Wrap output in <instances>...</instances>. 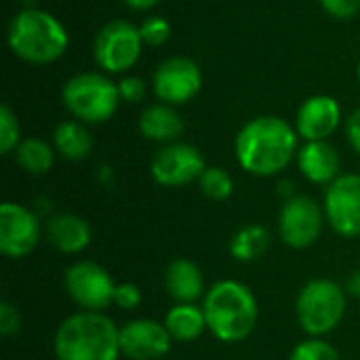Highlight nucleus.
I'll return each mask as SVG.
<instances>
[{"instance_id":"1","label":"nucleus","mask_w":360,"mask_h":360,"mask_svg":"<svg viewBox=\"0 0 360 360\" xmlns=\"http://www.w3.org/2000/svg\"><path fill=\"white\" fill-rule=\"evenodd\" d=\"M300 135L281 116L262 114L240 127L234 139V156L240 169L253 177L281 175L297 156Z\"/></svg>"},{"instance_id":"2","label":"nucleus","mask_w":360,"mask_h":360,"mask_svg":"<svg viewBox=\"0 0 360 360\" xmlns=\"http://www.w3.org/2000/svg\"><path fill=\"white\" fill-rule=\"evenodd\" d=\"M207 331L221 344H240L253 335L259 321L255 293L238 281L213 283L202 297Z\"/></svg>"},{"instance_id":"3","label":"nucleus","mask_w":360,"mask_h":360,"mask_svg":"<svg viewBox=\"0 0 360 360\" xmlns=\"http://www.w3.org/2000/svg\"><path fill=\"white\" fill-rule=\"evenodd\" d=\"M57 360H118L120 327L103 312H76L63 319L53 338Z\"/></svg>"},{"instance_id":"4","label":"nucleus","mask_w":360,"mask_h":360,"mask_svg":"<svg viewBox=\"0 0 360 360\" xmlns=\"http://www.w3.org/2000/svg\"><path fill=\"white\" fill-rule=\"evenodd\" d=\"M6 42L17 59L30 65H49L65 55L70 34L49 11L25 6L11 19Z\"/></svg>"},{"instance_id":"5","label":"nucleus","mask_w":360,"mask_h":360,"mask_svg":"<svg viewBox=\"0 0 360 360\" xmlns=\"http://www.w3.org/2000/svg\"><path fill=\"white\" fill-rule=\"evenodd\" d=\"M348 310V291L333 278L308 281L295 297V319L308 338L333 333Z\"/></svg>"},{"instance_id":"6","label":"nucleus","mask_w":360,"mask_h":360,"mask_svg":"<svg viewBox=\"0 0 360 360\" xmlns=\"http://www.w3.org/2000/svg\"><path fill=\"white\" fill-rule=\"evenodd\" d=\"M61 101L76 120L84 124H101L116 114L122 99L118 82L108 74L80 72L63 84Z\"/></svg>"},{"instance_id":"7","label":"nucleus","mask_w":360,"mask_h":360,"mask_svg":"<svg viewBox=\"0 0 360 360\" xmlns=\"http://www.w3.org/2000/svg\"><path fill=\"white\" fill-rule=\"evenodd\" d=\"M143 46L139 25L127 19H114L99 27L93 40V57L101 72L127 74L139 61Z\"/></svg>"},{"instance_id":"8","label":"nucleus","mask_w":360,"mask_h":360,"mask_svg":"<svg viewBox=\"0 0 360 360\" xmlns=\"http://www.w3.org/2000/svg\"><path fill=\"white\" fill-rule=\"evenodd\" d=\"M68 297L84 312H103L114 306L116 283L97 262H74L63 274Z\"/></svg>"},{"instance_id":"9","label":"nucleus","mask_w":360,"mask_h":360,"mask_svg":"<svg viewBox=\"0 0 360 360\" xmlns=\"http://www.w3.org/2000/svg\"><path fill=\"white\" fill-rule=\"evenodd\" d=\"M327 226L323 207L306 194H295L287 198L278 211V236L295 251L310 249L319 243Z\"/></svg>"},{"instance_id":"10","label":"nucleus","mask_w":360,"mask_h":360,"mask_svg":"<svg viewBox=\"0 0 360 360\" xmlns=\"http://www.w3.org/2000/svg\"><path fill=\"white\" fill-rule=\"evenodd\" d=\"M44 226L34 209L6 200L0 205V253L11 259H23L36 251Z\"/></svg>"},{"instance_id":"11","label":"nucleus","mask_w":360,"mask_h":360,"mask_svg":"<svg viewBox=\"0 0 360 360\" xmlns=\"http://www.w3.org/2000/svg\"><path fill=\"white\" fill-rule=\"evenodd\" d=\"M202 89L200 65L184 55H173L158 63L152 76V91L158 101L169 105H184L192 101Z\"/></svg>"},{"instance_id":"12","label":"nucleus","mask_w":360,"mask_h":360,"mask_svg":"<svg viewBox=\"0 0 360 360\" xmlns=\"http://www.w3.org/2000/svg\"><path fill=\"white\" fill-rule=\"evenodd\" d=\"M207 162L202 152L186 141H173L162 146L152 162L150 173L152 179L162 188H184L200 179Z\"/></svg>"},{"instance_id":"13","label":"nucleus","mask_w":360,"mask_h":360,"mask_svg":"<svg viewBox=\"0 0 360 360\" xmlns=\"http://www.w3.org/2000/svg\"><path fill=\"white\" fill-rule=\"evenodd\" d=\"M323 211L335 234L360 238V173H342L327 186Z\"/></svg>"},{"instance_id":"14","label":"nucleus","mask_w":360,"mask_h":360,"mask_svg":"<svg viewBox=\"0 0 360 360\" xmlns=\"http://www.w3.org/2000/svg\"><path fill=\"white\" fill-rule=\"evenodd\" d=\"M173 348L165 323L133 319L120 327V354L129 360H165Z\"/></svg>"},{"instance_id":"15","label":"nucleus","mask_w":360,"mask_h":360,"mask_svg":"<svg viewBox=\"0 0 360 360\" xmlns=\"http://www.w3.org/2000/svg\"><path fill=\"white\" fill-rule=\"evenodd\" d=\"M342 124V105L333 95L308 97L295 114V131L304 141H329Z\"/></svg>"},{"instance_id":"16","label":"nucleus","mask_w":360,"mask_h":360,"mask_svg":"<svg viewBox=\"0 0 360 360\" xmlns=\"http://www.w3.org/2000/svg\"><path fill=\"white\" fill-rule=\"evenodd\" d=\"M295 162L300 173L316 186H329L342 175V158L331 141H304Z\"/></svg>"},{"instance_id":"17","label":"nucleus","mask_w":360,"mask_h":360,"mask_svg":"<svg viewBox=\"0 0 360 360\" xmlns=\"http://www.w3.org/2000/svg\"><path fill=\"white\" fill-rule=\"evenodd\" d=\"M44 236L63 255H78L82 253L91 240L93 232L84 217L76 213H55L44 221Z\"/></svg>"},{"instance_id":"18","label":"nucleus","mask_w":360,"mask_h":360,"mask_svg":"<svg viewBox=\"0 0 360 360\" xmlns=\"http://www.w3.org/2000/svg\"><path fill=\"white\" fill-rule=\"evenodd\" d=\"M165 289L175 304H196L207 293L205 274L196 262L177 257L165 270Z\"/></svg>"},{"instance_id":"19","label":"nucleus","mask_w":360,"mask_h":360,"mask_svg":"<svg viewBox=\"0 0 360 360\" xmlns=\"http://www.w3.org/2000/svg\"><path fill=\"white\" fill-rule=\"evenodd\" d=\"M137 124H139V133L148 141H156L160 146L179 141V137L184 135V129H186V122H184L181 114L177 112V108L162 103V101L143 108Z\"/></svg>"},{"instance_id":"20","label":"nucleus","mask_w":360,"mask_h":360,"mask_svg":"<svg viewBox=\"0 0 360 360\" xmlns=\"http://www.w3.org/2000/svg\"><path fill=\"white\" fill-rule=\"evenodd\" d=\"M51 143L61 158H65L70 162H78L91 154L93 135L89 133L84 122L72 118V120H63L55 127Z\"/></svg>"},{"instance_id":"21","label":"nucleus","mask_w":360,"mask_h":360,"mask_svg":"<svg viewBox=\"0 0 360 360\" xmlns=\"http://www.w3.org/2000/svg\"><path fill=\"white\" fill-rule=\"evenodd\" d=\"M165 327L173 342L179 344H190L196 342L205 331H207V321L202 306L198 304H175L167 314H165Z\"/></svg>"},{"instance_id":"22","label":"nucleus","mask_w":360,"mask_h":360,"mask_svg":"<svg viewBox=\"0 0 360 360\" xmlns=\"http://www.w3.org/2000/svg\"><path fill=\"white\" fill-rule=\"evenodd\" d=\"M272 247V234L264 224H247L234 232L230 238V255L240 264H251L262 259Z\"/></svg>"},{"instance_id":"23","label":"nucleus","mask_w":360,"mask_h":360,"mask_svg":"<svg viewBox=\"0 0 360 360\" xmlns=\"http://www.w3.org/2000/svg\"><path fill=\"white\" fill-rule=\"evenodd\" d=\"M15 154V162L21 171H25L27 175H34V177H40V175H46L53 165H55V148L53 143H49L46 139L42 137H27V139H21V143L17 146V150L13 152Z\"/></svg>"},{"instance_id":"24","label":"nucleus","mask_w":360,"mask_h":360,"mask_svg":"<svg viewBox=\"0 0 360 360\" xmlns=\"http://www.w3.org/2000/svg\"><path fill=\"white\" fill-rule=\"evenodd\" d=\"M196 184L207 198L217 200V202L228 200L234 192V179H232L230 171H226L221 167H207Z\"/></svg>"},{"instance_id":"25","label":"nucleus","mask_w":360,"mask_h":360,"mask_svg":"<svg viewBox=\"0 0 360 360\" xmlns=\"http://www.w3.org/2000/svg\"><path fill=\"white\" fill-rule=\"evenodd\" d=\"M289 360H342V356L325 338H308L291 350Z\"/></svg>"},{"instance_id":"26","label":"nucleus","mask_w":360,"mask_h":360,"mask_svg":"<svg viewBox=\"0 0 360 360\" xmlns=\"http://www.w3.org/2000/svg\"><path fill=\"white\" fill-rule=\"evenodd\" d=\"M21 143V127L17 114L4 103L0 105V152L11 154Z\"/></svg>"},{"instance_id":"27","label":"nucleus","mask_w":360,"mask_h":360,"mask_svg":"<svg viewBox=\"0 0 360 360\" xmlns=\"http://www.w3.org/2000/svg\"><path fill=\"white\" fill-rule=\"evenodd\" d=\"M139 32L146 46H165L171 38V23L160 15H150L141 21Z\"/></svg>"},{"instance_id":"28","label":"nucleus","mask_w":360,"mask_h":360,"mask_svg":"<svg viewBox=\"0 0 360 360\" xmlns=\"http://www.w3.org/2000/svg\"><path fill=\"white\" fill-rule=\"evenodd\" d=\"M141 300H143V293L137 285L133 283H120L116 285V291H114V306L124 310V312H131L135 308L141 306Z\"/></svg>"},{"instance_id":"29","label":"nucleus","mask_w":360,"mask_h":360,"mask_svg":"<svg viewBox=\"0 0 360 360\" xmlns=\"http://www.w3.org/2000/svg\"><path fill=\"white\" fill-rule=\"evenodd\" d=\"M118 91L124 103H139L148 95V84L139 76H122L118 80Z\"/></svg>"},{"instance_id":"30","label":"nucleus","mask_w":360,"mask_h":360,"mask_svg":"<svg viewBox=\"0 0 360 360\" xmlns=\"http://www.w3.org/2000/svg\"><path fill=\"white\" fill-rule=\"evenodd\" d=\"M21 327H23V321H21L17 306H13L11 302H2L0 304V333L4 338H13L21 331Z\"/></svg>"},{"instance_id":"31","label":"nucleus","mask_w":360,"mask_h":360,"mask_svg":"<svg viewBox=\"0 0 360 360\" xmlns=\"http://www.w3.org/2000/svg\"><path fill=\"white\" fill-rule=\"evenodd\" d=\"M323 11L335 19H352L360 13V0H319Z\"/></svg>"},{"instance_id":"32","label":"nucleus","mask_w":360,"mask_h":360,"mask_svg":"<svg viewBox=\"0 0 360 360\" xmlns=\"http://www.w3.org/2000/svg\"><path fill=\"white\" fill-rule=\"evenodd\" d=\"M346 139L352 146V150L360 154V108H356L346 118Z\"/></svg>"},{"instance_id":"33","label":"nucleus","mask_w":360,"mask_h":360,"mask_svg":"<svg viewBox=\"0 0 360 360\" xmlns=\"http://www.w3.org/2000/svg\"><path fill=\"white\" fill-rule=\"evenodd\" d=\"M131 11H137V13H146V11H152L156 8L162 0H122Z\"/></svg>"},{"instance_id":"34","label":"nucleus","mask_w":360,"mask_h":360,"mask_svg":"<svg viewBox=\"0 0 360 360\" xmlns=\"http://www.w3.org/2000/svg\"><path fill=\"white\" fill-rule=\"evenodd\" d=\"M346 291H348V295H350V297H354V300H359L360 302V270L352 272V274L348 276Z\"/></svg>"},{"instance_id":"35","label":"nucleus","mask_w":360,"mask_h":360,"mask_svg":"<svg viewBox=\"0 0 360 360\" xmlns=\"http://www.w3.org/2000/svg\"><path fill=\"white\" fill-rule=\"evenodd\" d=\"M278 194L287 200V198H291V196H295V186H293V181L291 179H283L281 184H278Z\"/></svg>"},{"instance_id":"36","label":"nucleus","mask_w":360,"mask_h":360,"mask_svg":"<svg viewBox=\"0 0 360 360\" xmlns=\"http://www.w3.org/2000/svg\"><path fill=\"white\" fill-rule=\"evenodd\" d=\"M356 76H359V82H360V59H359V65H356Z\"/></svg>"}]
</instances>
